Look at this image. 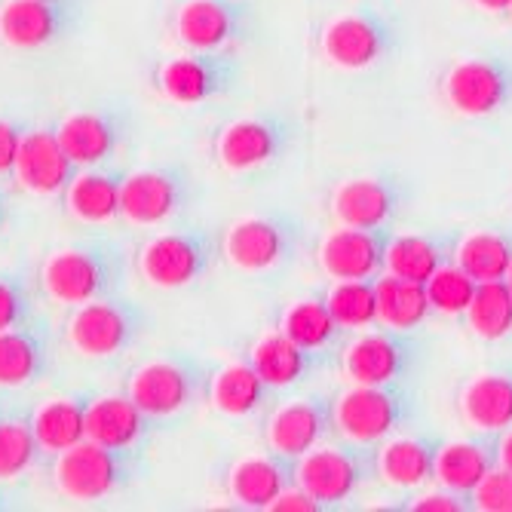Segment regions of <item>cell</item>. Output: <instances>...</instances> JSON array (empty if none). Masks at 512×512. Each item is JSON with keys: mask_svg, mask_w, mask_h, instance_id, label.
<instances>
[{"mask_svg": "<svg viewBox=\"0 0 512 512\" xmlns=\"http://www.w3.org/2000/svg\"><path fill=\"white\" fill-rule=\"evenodd\" d=\"M129 246L120 240H83L43 261L37 283L56 304L77 307L105 295H117L129 276Z\"/></svg>", "mask_w": 512, "mask_h": 512, "instance_id": "6da1fadb", "label": "cell"}, {"mask_svg": "<svg viewBox=\"0 0 512 512\" xmlns=\"http://www.w3.org/2000/svg\"><path fill=\"white\" fill-rule=\"evenodd\" d=\"M142 470V448H111L83 439L56 454V488L77 503H99L126 491Z\"/></svg>", "mask_w": 512, "mask_h": 512, "instance_id": "7a4b0ae2", "label": "cell"}, {"mask_svg": "<svg viewBox=\"0 0 512 512\" xmlns=\"http://www.w3.org/2000/svg\"><path fill=\"white\" fill-rule=\"evenodd\" d=\"M212 375L215 371L203 359H194L188 353H172L138 365L129 375L126 393L138 408L157 417V421H169V417L209 399Z\"/></svg>", "mask_w": 512, "mask_h": 512, "instance_id": "3957f363", "label": "cell"}, {"mask_svg": "<svg viewBox=\"0 0 512 512\" xmlns=\"http://www.w3.org/2000/svg\"><path fill=\"white\" fill-rule=\"evenodd\" d=\"M417 411V396L405 384H353L335 396V430L362 445H381L402 433Z\"/></svg>", "mask_w": 512, "mask_h": 512, "instance_id": "277c9868", "label": "cell"}, {"mask_svg": "<svg viewBox=\"0 0 512 512\" xmlns=\"http://www.w3.org/2000/svg\"><path fill=\"white\" fill-rule=\"evenodd\" d=\"M148 325V313L117 292L77 304L68 316L65 338L86 359H114L142 341Z\"/></svg>", "mask_w": 512, "mask_h": 512, "instance_id": "5b68a950", "label": "cell"}, {"mask_svg": "<svg viewBox=\"0 0 512 512\" xmlns=\"http://www.w3.org/2000/svg\"><path fill=\"white\" fill-rule=\"evenodd\" d=\"M218 255L221 240L209 227H181L145 240L135 252V264L157 289H188L212 270Z\"/></svg>", "mask_w": 512, "mask_h": 512, "instance_id": "8992f818", "label": "cell"}, {"mask_svg": "<svg viewBox=\"0 0 512 512\" xmlns=\"http://www.w3.org/2000/svg\"><path fill=\"white\" fill-rule=\"evenodd\" d=\"M399 46V22L381 7H356L332 19L319 34V50L341 71H368Z\"/></svg>", "mask_w": 512, "mask_h": 512, "instance_id": "52a82bcc", "label": "cell"}, {"mask_svg": "<svg viewBox=\"0 0 512 512\" xmlns=\"http://www.w3.org/2000/svg\"><path fill=\"white\" fill-rule=\"evenodd\" d=\"M378 476V445L341 442L319 445L295 460V485L313 494L322 506L350 500L362 485Z\"/></svg>", "mask_w": 512, "mask_h": 512, "instance_id": "ba28073f", "label": "cell"}, {"mask_svg": "<svg viewBox=\"0 0 512 512\" xmlns=\"http://www.w3.org/2000/svg\"><path fill=\"white\" fill-rule=\"evenodd\" d=\"M304 230L289 215H249L234 221L221 237V255L237 270L261 273L292 261L301 252Z\"/></svg>", "mask_w": 512, "mask_h": 512, "instance_id": "9c48e42d", "label": "cell"}, {"mask_svg": "<svg viewBox=\"0 0 512 512\" xmlns=\"http://www.w3.org/2000/svg\"><path fill=\"white\" fill-rule=\"evenodd\" d=\"M424 353L427 347L414 332L384 325L381 332H365L350 341L341 353V365L353 384H405Z\"/></svg>", "mask_w": 512, "mask_h": 512, "instance_id": "30bf717a", "label": "cell"}, {"mask_svg": "<svg viewBox=\"0 0 512 512\" xmlns=\"http://www.w3.org/2000/svg\"><path fill=\"white\" fill-rule=\"evenodd\" d=\"M191 191H194V178L178 163L126 172L123 197H120V218L135 227L166 224L188 209Z\"/></svg>", "mask_w": 512, "mask_h": 512, "instance_id": "8fae6325", "label": "cell"}, {"mask_svg": "<svg viewBox=\"0 0 512 512\" xmlns=\"http://www.w3.org/2000/svg\"><path fill=\"white\" fill-rule=\"evenodd\" d=\"M240 80V59L224 50V53H203L191 50L184 56L166 59L154 83L163 96L175 105H206L212 99L227 96Z\"/></svg>", "mask_w": 512, "mask_h": 512, "instance_id": "7c38bea8", "label": "cell"}, {"mask_svg": "<svg viewBox=\"0 0 512 512\" xmlns=\"http://www.w3.org/2000/svg\"><path fill=\"white\" fill-rule=\"evenodd\" d=\"M445 102L463 117H494L512 108V59L470 56L448 68L442 80Z\"/></svg>", "mask_w": 512, "mask_h": 512, "instance_id": "4fadbf2b", "label": "cell"}, {"mask_svg": "<svg viewBox=\"0 0 512 512\" xmlns=\"http://www.w3.org/2000/svg\"><path fill=\"white\" fill-rule=\"evenodd\" d=\"M295 123L283 114L243 117L218 129L215 157L230 172H255L276 163L295 142Z\"/></svg>", "mask_w": 512, "mask_h": 512, "instance_id": "5bb4252c", "label": "cell"}, {"mask_svg": "<svg viewBox=\"0 0 512 512\" xmlns=\"http://www.w3.org/2000/svg\"><path fill=\"white\" fill-rule=\"evenodd\" d=\"M83 22L80 0H4L0 40L13 50H46L68 40Z\"/></svg>", "mask_w": 512, "mask_h": 512, "instance_id": "9a60e30c", "label": "cell"}, {"mask_svg": "<svg viewBox=\"0 0 512 512\" xmlns=\"http://www.w3.org/2000/svg\"><path fill=\"white\" fill-rule=\"evenodd\" d=\"M172 31L188 50H234L252 31V4L249 0H184L175 10Z\"/></svg>", "mask_w": 512, "mask_h": 512, "instance_id": "2e32d148", "label": "cell"}, {"mask_svg": "<svg viewBox=\"0 0 512 512\" xmlns=\"http://www.w3.org/2000/svg\"><path fill=\"white\" fill-rule=\"evenodd\" d=\"M332 433H335V396L329 393H313L276 405L264 427L267 448L292 460L319 448Z\"/></svg>", "mask_w": 512, "mask_h": 512, "instance_id": "e0dca14e", "label": "cell"}, {"mask_svg": "<svg viewBox=\"0 0 512 512\" xmlns=\"http://www.w3.org/2000/svg\"><path fill=\"white\" fill-rule=\"evenodd\" d=\"M56 135L77 166H102L117 151L126 148L132 135V117L126 108H117V105L83 108V111L68 114L56 126Z\"/></svg>", "mask_w": 512, "mask_h": 512, "instance_id": "ac0fdd59", "label": "cell"}, {"mask_svg": "<svg viewBox=\"0 0 512 512\" xmlns=\"http://www.w3.org/2000/svg\"><path fill=\"white\" fill-rule=\"evenodd\" d=\"M56 365V335L50 322L34 316L0 332V387L22 390L46 378Z\"/></svg>", "mask_w": 512, "mask_h": 512, "instance_id": "d6986e66", "label": "cell"}, {"mask_svg": "<svg viewBox=\"0 0 512 512\" xmlns=\"http://www.w3.org/2000/svg\"><path fill=\"white\" fill-rule=\"evenodd\" d=\"M405 209L402 181L390 175H359L338 184L332 197V212L338 224L365 227V230H387L399 212Z\"/></svg>", "mask_w": 512, "mask_h": 512, "instance_id": "ffe728a7", "label": "cell"}, {"mask_svg": "<svg viewBox=\"0 0 512 512\" xmlns=\"http://www.w3.org/2000/svg\"><path fill=\"white\" fill-rule=\"evenodd\" d=\"M77 163L62 148L56 126H31L22 138L19 160L13 178L28 194L37 197H59L77 175Z\"/></svg>", "mask_w": 512, "mask_h": 512, "instance_id": "44dd1931", "label": "cell"}, {"mask_svg": "<svg viewBox=\"0 0 512 512\" xmlns=\"http://www.w3.org/2000/svg\"><path fill=\"white\" fill-rule=\"evenodd\" d=\"M390 230H365L341 224L319 243V267L332 279H375L387 261Z\"/></svg>", "mask_w": 512, "mask_h": 512, "instance_id": "7402d4cb", "label": "cell"}, {"mask_svg": "<svg viewBox=\"0 0 512 512\" xmlns=\"http://www.w3.org/2000/svg\"><path fill=\"white\" fill-rule=\"evenodd\" d=\"M163 421L138 408L129 393L92 396L86 411V439L111 448H145Z\"/></svg>", "mask_w": 512, "mask_h": 512, "instance_id": "603a6c76", "label": "cell"}, {"mask_svg": "<svg viewBox=\"0 0 512 512\" xmlns=\"http://www.w3.org/2000/svg\"><path fill=\"white\" fill-rule=\"evenodd\" d=\"M295 485V460L270 451V454H255L227 473V491L243 509H270L273 500L286 488Z\"/></svg>", "mask_w": 512, "mask_h": 512, "instance_id": "cb8c5ba5", "label": "cell"}, {"mask_svg": "<svg viewBox=\"0 0 512 512\" xmlns=\"http://www.w3.org/2000/svg\"><path fill=\"white\" fill-rule=\"evenodd\" d=\"M123 169L111 166H80L65 188V209L80 224H111L120 218L123 197Z\"/></svg>", "mask_w": 512, "mask_h": 512, "instance_id": "d4e9b609", "label": "cell"}, {"mask_svg": "<svg viewBox=\"0 0 512 512\" xmlns=\"http://www.w3.org/2000/svg\"><path fill=\"white\" fill-rule=\"evenodd\" d=\"M494 467H497V433H479L473 439L442 442L436 454L433 479L442 488L473 497V491Z\"/></svg>", "mask_w": 512, "mask_h": 512, "instance_id": "484cf974", "label": "cell"}, {"mask_svg": "<svg viewBox=\"0 0 512 512\" xmlns=\"http://www.w3.org/2000/svg\"><path fill=\"white\" fill-rule=\"evenodd\" d=\"M249 362L273 390H286V387L307 381L316 371L329 368L332 359L295 344L283 332H270L249 350Z\"/></svg>", "mask_w": 512, "mask_h": 512, "instance_id": "4316f807", "label": "cell"}, {"mask_svg": "<svg viewBox=\"0 0 512 512\" xmlns=\"http://www.w3.org/2000/svg\"><path fill=\"white\" fill-rule=\"evenodd\" d=\"M460 414L476 433H503L512 427V368L482 371L460 387Z\"/></svg>", "mask_w": 512, "mask_h": 512, "instance_id": "83f0119b", "label": "cell"}, {"mask_svg": "<svg viewBox=\"0 0 512 512\" xmlns=\"http://www.w3.org/2000/svg\"><path fill=\"white\" fill-rule=\"evenodd\" d=\"M457 240V234H390L384 270L411 283H427L439 267L454 261Z\"/></svg>", "mask_w": 512, "mask_h": 512, "instance_id": "f1b7e54d", "label": "cell"}, {"mask_svg": "<svg viewBox=\"0 0 512 512\" xmlns=\"http://www.w3.org/2000/svg\"><path fill=\"white\" fill-rule=\"evenodd\" d=\"M439 439L414 433V436H390L378 445V476L396 488H417L433 479Z\"/></svg>", "mask_w": 512, "mask_h": 512, "instance_id": "f546056e", "label": "cell"}, {"mask_svg": "<svg viewBox=\"0 0 512 512\" xmlns=\"http://www.w3.org/2000/svg\"><path fill=\"white\" fill-rule=\"evenodd\" d=\"M209 402L227 417H252L273 402V387L258 375L249 359L227 362L212 375Z\"/></svg>", "mask_w": 512, "mask_h": 512, "instance_id": "4dcf8cb0", "label": "cell"}, {"mask_svg": "<svg viewBox=\"0 0 512 512\" xmlns=\"http://www.w3.org/2000/svg\"><path fill=\"white\" fill-rule=\"evenodd\" d=\"M279 332L289 335L295 344L319 353V356H335V353H344V338H347V329L338 325V319L332 316V310L325 307L322 298H304V301H295L286 313H283V322H279Z\"/></svg>", "mask_w": 512, "mask_h": 512, "instance_id": "1f68e13d", "label": "cell"}, {"mask_svg": "<svg viewBox=\"0 0 512 512\" xmlns=\"http://www.w3.org/2000/svg\"><path fill=\"white\" fill-rule=\"evenodd\" d=\"M89 399L86 393H74V396H59L43 402L34 414H31V427L34 436L43 448V454H62L71 445L86 439V411H89Z\"/></svg>", "mask_w": 512, "mask_h": 512, "instance_id": "d6a6232c", "label": "cell"}, {"mask_svg": "<svg viewBox=\"0 0 512 512\" xmlns=\"http://www.w3.org/2000/svg\"><path fill=\"white\" fill-rule=\"evenodd\" d=\"M375 292H378V322L387 325V329L414 332L433 313L424 283H411V279H402L396 273H384L375 276Z\"/></svg>", "mask_w": 512, "mask_h": 512, "instance_id": "836d02e7", "label": "cell"}, {"mask_svg": "<svg viewBox=\"0 0 512 512\" xmlns=\"http://www.w3.org/2000/svg\"><path fill=\"white\" fill-rule=\"evenodd\" d=\"M454 264L467 270L476 283L506 279L512 270V234L506 230H476L470 237H460L454 249Z\"/></svg>", "mask_w": 512, "mask_h": 512, "instance_id": "e575fe53", "label": "cell"}, {"mask_svg": "<svg viewBox=\"0 0 512 512\" xmlns=\"http://www.w3.org/2000/svg\"><path fill=\"white\" fill-rule=\"evenodd\" d=\"M467 322L476 338L482 341H503L512 335V289L506 279L479 283L476 295L467 307Z\"/></svg>", "mask_w": 512, "mask_h": 512, "instance_id": "d590c367", "label": "cell"}, {"mask_svg": "<svg viewBox=\"0 0 512 512\" xmlns=\"http://www.w3.org/2000/svg\"><path fill=\"white\" fill-rule=\"evenodd\" d=\"M43 448L34 436L31 417L7 411L0 417V482H13L37 467Z\"/></svg>", "mask_w": 512, "mask_h": 512, "instance_id": "8d00e7d4", "label": "cell"}, {"mask_svg": "<svg viewBox=\"0 0 512 512\" xmlns=\"http://www.w3.org/2000/svg\"><path fill=\"white\" fill-rule=\"evenodd\" d=\"M322 301L347 332H356L371 322H378L375 279H335V286L325 292Z\"/></svg>", "mask_w": 512, "mask_h": 512, "instance_id": "74e56055", "label": "cell"}, {"mask_svg": "<svg viewBox=\"0 0 512 512\" xmlns=\"http://www.w3.org/2000/svg\"><path fill=\"white\" fill-rule=\"evenodd\" d=\"M427 295L433 304V313H445V316H463L476 295V279L463 270L460 264H445L439 267L430 279H427Z\"/></svg>", "mask_w": 512, "mask_h": 512, "instance_id": "f35d334b", "label": "cell"}, {"mask_svg": "<svg viewBox=\"0 0 512 512\" xmlns=\"http://www.w3.org/2000/svg\"><path fill=\"white\" fill-rule=\"evenodd\" d=\"M37 316V283L25 270L0 273V332Z\"/></svg>", "mask_w": 512, "mask_h": 512, "instance_id": "ab89813d", "label": "cell"}, {"mask_svg": "<svg viewBox=\"0 0 512 512\" xmlns=\"http://www.w3.org/2000/svg\"><path fill=\"white\" fill-rule=\"evenodd\" d=\"M473 509L482 512H512V473L503 467H494L482 485L473 491Z\"/></svg>", "mask_w": 512, "mask_h": 512, "instance_id": "60d3db41", "label": "cell"}, {"mask_svg": "<svg viewBox=\"0 0 512 512\" xmlns=\"http://www.w3.org/2000/svg\"><path fill=\"white\" fill-rule=\"evenodd\" d=\"M25 132H28L25 123L10 120V117H0V178H13Z\"/></svg>", "mask_w": 512, "mask_h": 512, "instance_id": "b9f144b4", "label": "cell"}, {"mask_svg": "<svg viewBox=\"0 0 512 512\" xmlns=\"http://www.w3.org/2000/svg\"><path fill=\"white\" fill-rule=\"evenodd\" d=\"M411 512H463V509H473V497L470 494H460L451 488L424 494V497H414L408 503Z\"/></svg>", "mask_w": 512, "mask_h": 512, "instance_id": "7bdbcfd3", "label": "cell"}, {"mask_svg": "<svg viewBox=\"0 0 512 512\" xmlns=\"http://www.w3.org/2000/svg\"><path fill=\"white\" fill-rule=\"evenodd\" d=\"M273 512H319V509H325L313 494H307L301 485H292V488H286L283 494H279L276 500H273V506H270Z\"/></svg>", "mask_w": 512, "mask_h": 512, "instance_id": "ee69618b", "label": "cell"}, {"mask_svg": "<svg viewBox=\"0 0 512 512\" xmlns=\"http://www.w3.org/2000/svg\"><path fill=\"white\" fill-rule=\"evenodd\" d=\"M497 467L512 473V427L497 433Z\"/></svg>", "mask_w": 512, "mask_h": 512, "instance_id": "f6af8a7d", "label": "cell"}, {"mask_svg": "<svg viewBox=\"0 0 512 512\" xmlns=\"http://www.w3.org/2000/svg\"><path fill=\"white\" fill-rule=\"evenodd\" d=\"M473 4H476L482 13H494V16H500V13H509V10H512V0H473Z\"/></svg>", "mask_w": 512, "mask_h": 512, "instance_id": "bcb514c9", "label": "cell"}, {"mask_svg": "<svg viewBox=\"0 0 512 512\" xmlns=\"http://www.w3.org/2000/svg\"><path fill=\"white\" fill-rule=\"evenodd\" d=\"M10 212H13V203H10V191H7V184L0 181V230L7 227V221H10Z\"/></svg>", "mask_w": 512, "mask_h": 512, "instance_id": "7dc6e473", "label": "cell"}, {"mask_svg": "<svg viewBox=\"0 0 512 512\" xmlns=\"http://www.w3.org/2000/svg\"><path fill=\"white\" fill-rule=\"evenodd\" d=\"M7 411H10V405H7V402H0V417H4Z\"/></svg>", "mask_w": 512, "mask_h": 512, "instance_id": "c3c4849f", "label": "cell"}, {"mask_svg": "<svg viewBox=\"0 0 512 512\" xmlns=\"http://www.w3.org/2000/svg\"><path fill=\"white\" fill-rule=\"evenodd\" d=\"M4 506H7V497H4V494H0V509H4Z\"/></svg>", "mask_w": 512, "mask_h": 512, "instance_id": "681fc988", "label": "cell"}, {"mask_svg": "<svg viewBox=\"0 0 512 512\" xmlns=\"http://www.w3.org/2000/svg\"><path fill=\"white\" fill-rule=\"evenodd\" d=\"M506 283H509V289H512V270L506 273Z\"/></svg>", "mask_w": 512, "mask_h": 512, "instance_id": "f907efd6", "label": "cell"}, {"mask_svg": "<svg viewBox=\"0 0 512 512\" xmlns=\"http://www.w3.org/2000/svg\"><path fill=\"white\" fill-rule=\"evenodd\" d=\"M509 16H512V10H509Z\"/></svg>", "mask_w": 512, "mask_h": 512, "instance_id": "816d5d0a", "label": "cell"}]
</instances>
